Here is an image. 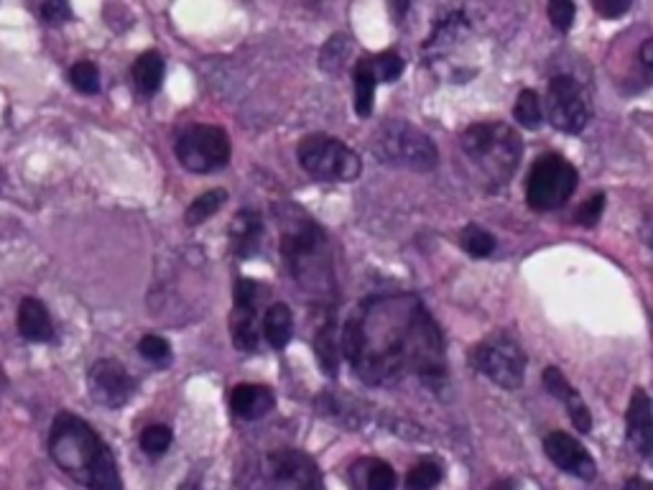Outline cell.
<instances>
[{
  "label": "cell",
  "instance_id": "cell-10",
  "mask_svg": "<svg viewBox=\"0 0 653 490\" xmlns=\"http://www.w3.org/2000/svg\"><path fill=\"white\" fill-rule=\"evenodd\" d=\"M179 164L194 174H212L230 164V136L220 126L194 123L177 136L174 143Z\"/></svg>",
  "mask_w": 653,
  "mask_h": 490
},
{
  "label": "cell",
  "instance_id": "cell-6",
  "mask_svg": "<svg viewBox=\"0 0 653 490\" xmlns=\"http://www.w3.org/2000/svg\"><path fill=\"white\" fill-rule=\"evenodd\" d=\"M373 154L386 166L432 171L439 164L437 143L406 120H386L373 136Z\"/></svg>",
  "mask_w": 653,
  "mask_h": 490
},
{
  "label": "cell",
  "instance_id": "cell-3",
  "mask_svg": "<svg viewBox=\"0 0 653 490\" xmlns=\"http://www.w3.org/2000/svg\"><path fill=\"white\" fill-rule=\"evenodd\" d=\"M49 455L59 470L87 490H123L113 452L80 416L57 414L49 432Z\"/></svg>",
  "mask_w": 653,
  "mask_h": 490
},
{
  "label": "cell",
  "instance_id": "cell-38",
  "mask_svg": "<svg viewBox=\"0 0 653 490\" xmlns=\"http://www.w3.org/2000/svg\"><path fill=\"white\" fill-rule=\"evenodd\" d=\"M641 67L646 69V77H651L653 67V39H646L641 46Z\"/></svg>",
  "mask_w": 653,
  "mask_h": 490
},
{
  "label": "cell",
  "instance_id": "cell-32",
  "mask_svg": "<svg viewBox=\"0 0 653 490\" xmlns=\"http://www.w3.org/2000/svg\"><path fill=\"white\" fill-rule=\"evenodd\" d=\"M370 62H373V72L378 82H396L398 77L404 75L406 64L396 52H381L378 57H370Z\"/></svg>",
  "mask_w": 653,
  "mask_h": 490
},
{
  "label": "cell",
  "instance_id": "cell-16",
  "mask_svg": "<svg viewBox=\"0 0 653 490\" xmlns=\"http://www.w3.org/2000/svg\"><path fill=\"white\" fill-rule=\"evenodd\" d=\"M541 378H544L546 391H549L551 396H557V399L567 406V414H569V419H572L574 429H580L582 434H590L592 432L590 409H587L585 399L577 394V388H574L572 383L564 378V373L559 371L557 365H549Z\"/></svg>",
  "mask_w": 653,
  "mask_h": 490
},
{
  "label": "cell",
  "instance_id": "cell-39",
  "mask_svg": "<svg viewBox=\"0 0 653 490\" xmlns=\"http://www.w3.org/2000/svg\"><path fill=\"white\" fill-rule=\"evenodd\" d=\"M623 490H651V483L643 478H631L623 485Z\"/></svg>",
  "mask_w": 653,
  "mask_h": 490
},
{
  "label": "cell",
  "instance_id": "cell-27",
  "mask_svg": "<svg viewBox=\"0 0 653 490\" xmlns=\"http://www.w3.org/2000/svg\"><path fill=\"white\" fill-rule=\"evenodd\" d=\"M442 483V468L432 460L416 462L406 475V490H432Z\"/></svg>",
  "mask_w": 653,
  "mask_h": 490
},
{
  "label": "cell",
  "instance_id": "cell-30",
  "mask_svg": "<svg viewBox=\"0 0 653 490\" xmlns=\"http://www.w3.org/2000/svg\"><path fill=\"white\" fill-rule=\"evenodd\" d=\"M396 470L386 460L365 462V490H396Z\"/></svg>",
  "mask_w": 653,
  "mask_h": 490
},
{
  "label": "cell",
  "instance_id": "cell-23",
  "mask_svg": "<svg viewBox=\"0 0 653 490\" xmlns=\"http://www.w3.org/2000/svg\"><path fill=\"white\" fill-rule=\"evenodd\" d=\"M161 80H164V57L159 52H146L133 64V82H136L138 92L143 95H154L159 92Z\"/></svg>",
  "mask_w": 653,
  "mask_h": 490
},
{
  "label": "cell",
  "instance_id": "cell-35",
  "mask_svg": "<svg viewBox=\"0 0 653 490\" xmlns=\"http://www.w3.org/2000/svg\"><path fill=\"white\" fill-rule=\"evenodd\" d=\"M602 210H605V194H595V197L582 202L574 220H577L582 228H592V225H597V220H600Z\"/></svg>",
  "mask_w": 653,
  "mask_h": 490
},
{
  "label": "cell",
  "instance_id": "cell-21",
  "mask_svg": "<svg viewBox=\"0 0 653 490\" xmlns=\"http://www.w3.org/2000/svg\"><path fill=\"white\" fill-rule=\"evenodd\" d=\"M353 80H355V113H358L360 118H370L375 103V87H378L370 57H363L355 62Z\"/></svg>",
  "mask_w": 653,
  "mask_h": 490
},
{
  "label": "cell",
  "instance_id": "cell-11",
  "mask_svg": "<svg viewBox=\"0 0 653 490\" xmlns=\"http://www.w3.org/2000/svg\"><path fill=\"white\" fill-rule=\"evenodd\" d=\"M546 113L551 126L562 133H582L590 123V103L582 85L574 77L559 75L549 82L546 92Z\"/></svg>",
  "mask_w": 653,
  "mask_h": 490
},
{
  "label": "cell",
  "instance_id": "cell-15",
  "mask_svg": "<svg viewBox=\"0 0 653 490\" xmlns=\"http://www.w3.org/2000/svg\"><path fill=\"white\" fill-rule=\"evenodd\" d=\"M625 434L628 445L641 457H651L653 450V419H651V399L643 388H636L625 414Z\"/></svg>",
  "mask_w": 653,
  "mask_h": 490
},
{
  "label": "cell",
  "instance_id": "cell-29",
  "mask_svg": "<svg viewBox=\"0 0 653 490\" xmlns=\"http://www.w3.org/2000/svg\"><path fill=\"white\" fill-rule=\"evenodd\" d=\"M69 82L82 95H97L100 92V69L95 62H77L69 69Z\"/></svg>",
  "mask_w": 653,
  "mask_h": 490
},
{
  "label": "cell",
  "instance_id": "cell-40",
  "mask_svg": "<svg viewBox=\"0 0 653 490\" xmlns=\"http://www.w3.org/2000/svg\"><path fill=\"white\" fill-rule=\"evenodd\" d=\"M488 490H513V480H498V483L490 485Z\"/></svg>",
  "mask_w": 653,
  "mask_h": 490
},
{
  "label": "cell",
  "instance_id": "cell-26",
  "mask_svg": "<svg viewBox=\"0 0 653 490\" xmlns=\"http://www.w3.org/2000/svg\"><path fill=\"white\" fill-rule=\"evenodd\" d=\"M513 115H516V120L521 123L523 128H531V131H536V128L541 126V120H544V105H541L539 92L523 90L516 100Z\"/></svg>",
  "mask_w": 653,
  "mask_h": 490
},
{
  "label": "cell",
  "instance_id": "cell-19",
  "mask_svg": "<svg viewBox=\"0 0 653 490\" xmlns=\"http://www.w3.org/2000/svg\"><path fill=\"white\" fill-rule=\"evenodd\" d=\"M263 240V220L258 212L240 210L230 223V243L240 258L256 256Z\"/></svg>",
  "mask_w": 653,
  "mask_h": 490
},
{
  "label": "cell",
  "instance_id": "cell-28",
  "mask_svg": "<svg viewBox=\"0 0 653 490\" xmlns=\"http://www.w3.org/2000/svg\"><path fill=\"white\" fill-rule=\"evenodd\" d=\"M171 439H174V434L166 424H148L138 437V445L148 457H161L171 447Z\"/></svg>",
  "mask_w": 653,
  "mask_h": 490
},
{
  "label": "cell",
  "instance_id": "cell-9",
  "mask_svg": "<svg viewBox=\"0 0 653 490\" xmlns=\"http://www.w3.org/2000/svg\"><path fill=\"white\" fill-rule=\"evenodd\" d=\"M477 373H483L506 391H516L526 378V353L511 332H493L472 348L470 355Z\"/></svg>",
  "mask_w": 653,
  "mask_h": 490
},
{
  "label": "cell",
  "instance_id": "cell-24",
  "mask_svg": "<svg viewBox=\"0 0 653 490\" xmlns=\"http://www.w3.org/2000/svg\"><path fill=\"white\" fill-rule=\"evenodd\" d=\"M225 202H228V192H225V189H210V192L199 194L197 200L187 207L184 220H187L189 228H197V225H202L205 220H210L212 215H217Z\"/></svg>",
  "mask_w": 653,
  "mask_h": 490
},
{
  "label": "cell",
  "instance_id": "cell-12",
  "mask_svg": "<svg viewBox=\"0 0 653 490\" xmlns=\"http://www.w3.org/2000/svg\"><path fill=\"white\" fill-rule=\"evenodd\" d=\"M235 307L230 312V335H233L235 348L240 353H256L261 330H258V304L268 297V289H263L253 279L235 281Z\"/></svg>",
  "mask_w": 653,
  "mask_h": 490
},
{
  "label": "cell",
  "instance_id": "cell-8",
  "mask_svg": "<svg viewBox=\"0 0 653 490\" xmlns=\"http://www.w3.org/2000/svg\"><path fill=\"white\" fill-rule=\"evenodd\" d=\"M580 171L562 154H541L526 177V202L536 212H551L567 205L577 192Z\"/></svg>",
  "mask_w": 653,
  "mask_h": 490
},
{
  "label": "cell",
  "instance_id": "cell-1",
  "mask_svg": "<svg viewBox=\"0 0 653 490\" xmlns=\"http://www.w3.org/2000/svg\"><path fill=\"white\" fill-rule=\"evenodd\" d=\"M340 350L370 386L414 376L437 388L447 376L442 330L414 294H378L360 302L342 327Z\"/></svg>",
  "mask_w": 653,
  "mask_h": 490
},
{
  "label": "cell",
  "instance_id": "cell-5",
  "mask_svg": "<svg viewBox=\"0 0 653 490\" xmlns=\"http://www.w3.org/2000/svg\"><path fill=\"white\" fill-rule=\"evenodd\" d=\"M243 490H324L312 457L296 450L268 452L243 475Z\"/></svg>",
  "mask_w": 653,
  "mask_h": 490
},
{
  "label": "cell",
  "instance_id": "cell-4",
  "mask_svg": "<svg viewBox=\"0 0 653 490\" xmlns=\"http://www.w3.org/2000/svg\"><path fill=\"white\" fill-rule=\"evenodd\" d=\"M460 149L477 177L488 187H503L521 164L523 141L511 126L493 120V123H475L465 128L460 136Z\"/></svg>",
  "mask_w": 653,
  "mask_h": 490
},
{
  "label": "cell",
  "instance_id": "cell-25",
  "mask_svg": "<svg viewBox=\"0 0 653 490\" xmlns=\"http://www.w3.org/2000/svg\"><path fill=\"white\" fill-rule=\"evenodd\" d=\"M460 245L462 251L470 253L472 258H488L490 253L495 251V235L488 233L485 228H480V225L470 223L467 228H462Z\"/></svg>",
  "mask_w": 653,
  "mask_h": 490
},
{
  "label": "cell",
  "instance_id": "cell-7",
  "mask_svg": "<svg viewBox=\"0 0 653 490\" xmlns=\"http://www.w3.org/2000/svg\"><path fill=\"white\" fill-rule=\"evenodd\" d=\"M296 156H299L301 169L319 182H353L363 171L360 156L340 138L327 136V133H312V136L301 138Z\"/></svg>",
  "mask_w": 653,
  "mask_h": 490
},
{
  "label": "cell",
  "instance_id": "cell-2",
  "mask_svg": "<svg viewBox=\"0 0 653 490\" xmlns=\"http://www.w3.org/2000/svg\"><path fill=\"white\" fill-rule=\"evenodd\" d=\"M281 230V258L286 271L307 297L332 299L335 294V268H332L330 240L312 215L294 202L273 207Z\"/></svg>",
  "mask_w": 653,
  "mask_h": 490
},
{
  "label": "cell",
  "instance_id": "cell-31",
  "mask_svg": "<svg viewBox=\"0 0 653 490\" xmlns=\"http://www.w3.org/2000/svg\"><path fill=\"white\" fill-rule=\"evenodd\" d=\"M350 49H353V44H350V39L342 34L332 36L330 41H327V46L322 49V57H319V62H322V69H327V72H340L342 64H345V59L350 57Z\"/></svg>",
  "mask_w": 653,
  "mask_h": 490
},
{
  "label": "cell",
  "instance_id": "cell-14",
  "mask_svg": "<svg viewBox=\"0 0 653 490\" xmlns=\"http://www.w3.org/2000/svg\"><path fill=\"white\" fill-rule=\"evenodd\" d=\"M544 452L562 473L574 475L580 480H595L597 462L587 452L580 439L567 432H551L544 437Z\"/></svg>",
  "mask_w": 653,
  "mask_h": 490
},
{
  "label": "cell",
  "instance_id": "cell-22",
  "mask_svg": "<svg viewBox=\"0 0 653 490\" xmlns=\"http://www.w3.org/2000/svg\"><path fill=\"white\" fill-rule=\"evenodd\" d=\"M314 353H317L319 368H322L324 376L335 378L337 373H340L342 350H340V340H337V327L332 325V322H327V325L317 332Z\"/></svg>",
  "mask_w": 653,
  "mask_h": 490
},
{
  "label": "cell",
  "instance_id": "cell-13",
  "mask_svg": "<svg viewBox=\"0 0 653 490\" xmlns=\"http://www.w3.org/2000/svg\"><path fill=\"white\" fill-rule=\"evenodd\" d=\"M87 388L95 404L105 406V409H120L136 394V381L125 365L113 358H103L92 363L90 373H87Z\"/></svg>",
  "mask_w": 653,
  "mask_h": 490
},
{
  "label": "cell",
  "instance_id": "cell-20",
  "mask_svg": "<svg viewBox=\"0 0 653 490\" xmlns=\"http://www.w3.org/2000/svg\"><path fill=\"white\" fill-rule=\"evenodd\" d=\"M261 335L273 350H284L294 335V314L286 304L276 302L266 309L261 322Z\"/></svg>",
  "mask_w": 653,
  "mask_h": 490
},
{
  "label": "cell",
  "instance_id": "cell-33",
  "mask_svg": "<svg viewBox=\"0 0 653 490\" xmlns=\"http://www.w3.org/2000/svg\"><path fill=\"white\" fill-rule=\"evenodd\" d=\"M138 353L154 365H169L171 363V345L159 335H146L138 342Z\"/></svg>",
  "mask_w": 653,
  "mask_h": 490
},
{
  "label": "cell",
  "instance_id": "cell-18",
  "mask_svg": "<svg viewBox=\"0 0 653 490\" xmlns=\"http://www.w3.org/2000/svg\"><path fill=\"white\" fill-rule=\"evenodd\" d=\"M16 327L23 340L29 342H49L54 337L52 314L39 299H23L21 307H18Z\"/></svg>",
  "mask_w": 653,
  "mask_h": 490
},
{
  "label": "cell",
  "instance_id": "cell-36",
  "mask_svg": "<svg viewBox=\"0 0 653 490\" xmlns=\"http://www.w3.org/2000/svg\"><path fill=\"white\" fill-rule=\"evenodd\" d=\"M41 18H44L46 23L59 26V23H67L69 18H72V8H69L64 0H49V3L41 6Z\"/></svg>",
  "mask_w": 653,
  "mask_h": 490
},
{
  "label": "cell",
  "instance_id": "cell-34",
  "mask_svg": "<svg viewBox=\"0 0 653 490\" xmlns=\"http://www.w3.org/2000/svg\"><path fill=\"white\" fill-rule=\"evenodd\" d=\"M546 16H549V21L554 29H559L562 34H567V31L572 29L574 16H577V6H574V3H569V0H554V3H549V8H546Z\"/></svg>",
  "mask_w": 653,
  "mask_h": 490
},
{
  "label": "cell",
  "instance_id": "cell-17",
  "mask_svg": "<svg viewBox=\"0 0 653 490\" xmlns=\"http://www.w3.org/2000/svg\"><path fill=\"white\" fill-rule=\"evenodd\" d=\"M273 406H276L273 391L266 386H258V383H240V386L233 388V396H230V409L245 422L263 419Z\"/></svg>",
  "mask_w": 653,
  "mask_h": 490
},
{
  "label": "cell",
  "instance_id": "cell-37",
  "mask_svg": "<svg viewBox=\"0 0 653 490\" xmlns=\"http://www.w3.org/2000/svg\"><path fill=\"white\" fill-rule=\"evenodd\" d=\"M628 8H631V3H628V0H595V11L605 18L623 16Z\"/></svg>",
  "mask_w": 653,
  "mask_h": 490
}]
</instances>
